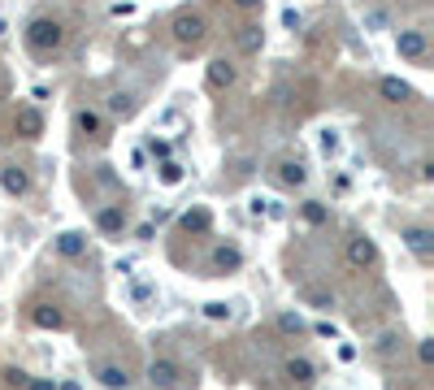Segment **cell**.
Listing matches in <instances>:
<instances>
[{
    "label": "cell",
    "instance_id": "1",
    "mask_svg": "<svg viewBox=\"0 0 434 390\" xmlns=\"http://www.w3.org/2000/svg\"><path fill=\"white\" fill-rule=\"evenodd\" d=\"M61 44H66V26L57 18H30L26 22V48L35 57H53L61 53Z\"/></svg>",
    "mask_w": 434,
    "mask_h": 390
},
{
    "label": "cell",
    "instance_id": "2",
    "mask_svg": "<svg viewBox=\"0 0 434 390\" xmlns=\"http://www.w3.org/2000/svg\"><path fill=\"white\" fill-rule=\"evenodd\" d=\"M170 30H174V39H179L183 48H200V44L208 39V22L200 18L196 9H183V13H174Z\"/></svg>",
    "mask_w": 434,
    "mask_h": 390
},
{
    "label": "cell",
    "instance_id": "3",
    "mask_svg": "<svg viewBox=\"0 0 434 390\" xmlns=\"http://www.w3.org/2000/svg\"><path fill=\"white\" fill-rule=\"evenodd\" d=\"M179 378H183V369L174 364L170 355H161V360H152V364H148V382H152L156 390H183V382H179Z\"/></svg>",
    "mask_w": 434,
    "mask_h": 390
},
{
    "label": "cell",
    "instance_id": "4",
    "mask_svg": "<svg viewBox=\"0 0 434 390\" xmlns=\"http://www.w3.org/2000/svg\"><path fill=\"white\" fill-rule=\"evenodd\" d=\"M282 378H287V386H291V390H309L317 382V364L304 360V355H291V360L282 364Z\"/></svg>",
    "mask_w": 434,
    "mask_h": 390
},
{
    "label": "cell",
    "instance_id": "5",
    "mask_svg": "<svg viewBox=\"0 0 434 390\" xmlns=\"http://www.w3.org/2000/svg\"><path fill=\"white\" fill-rule=\"evenodd\" d=\"M343 256H347V265H352V269H369V265H378V243H374V239H365V234H356V239H347Z\"/></svg>",
    "mask_w": 434,
    "mask_h": 390
},
{
    "label": "cell",
    "instance_id": "6",
    "mask_svg": "<svg viewBox=\"0 0 434 390\" xmlns=\"http://www.w3.org/2000/svg\"><path fill=\"white\" fill-rule=\"evenodd\" d=\"M235 78H239L235 61L217 57V61H208V70H204V87H208V91H226V87H235Z\"/></svg>",
    "mask_w": 434,
    "mask_h": 390
},
{
    "label": "cell",
    "instance_id": "7",
    "mask_svg": "<svg viewBox=\"0 0 434 390\" xmlns=\"http://www.w3.org/2000/svg\"><path fill=\"white\" fill-rule=\"evenodd\" d=\"M13 130H18V139H39L44 135V113L35 104H22L13 113Z\"/></svg>",
    "mask_w": 434,
    "mask_h": 390
},
{
    "label": "cell",
    "instance_id": "8",
    "mask_svg": "<svg viewBox=\"0 0 434 390\" xmlns=\"http://www.w3.org/2000/svg\"><path fill=\"white\" fill-rule=\"evenodd\" d=\"M426 35H422V30H399V35H395V53L399 57H408V61H422L426 57Z\"/></svg>",
    "mask_w": 434,
    "mask_h": 390
},
{
    "label": "cell",
    "instance_id": "9",
    "mask_svg": "<svg viewBox=\"0 0 434 390\" xmlns=\"http://www.w3.org/2000/svg\"><path fill=\"white\" fill-rule=\"evenodd\" d=\"M96 230H100V234H122L126 230V208L122 204L100 208V213H96Z\"/></svg>",
    "mask_w": 434,
    "mask_h": 390
},
{
    "label": "cell",
    "instance_id": "10",
    "mask_svg": "<svg viewBox=\"0 0 434 390\" xmlns=\"http://www.w3.org/2000/svg\"><path fill=\"white\" fill-rule=\"evenodd\" d=\"M30 321H35L39 330H61V325H66V313H61L57 304H35L30 308Z\"/></svg>",
    "mask_w": 434,
    "mask_h": 390
},
{
    "label": "cell",
    "instance_id": "11",
    "mask_svg": "<svg viewBox=\"0 0 434 390\" xmlns=\"http://www.w3.org/2000/svg\"><path fill=\"white\" fill-rule=\"evenodd\" d=\"M0 187H5L9 195H26L30 191V174L22 165H5V169H0Z\"/></svg>",
    "mask_w": 434,
    "mask_h": 390
},
{
    "label": "cell",
    "instance_id": "12",
    "mask_svg": "<svg viewBox=\"0 0 434 390\" xmlns=\"http://www.w3.org/2000/svg\"><path fill=\"white\" fill-rule=\"evenodd\" d=\"M96 382L109 386V390H126L131 386V373H126V364H100L96 369Z\"/></svg>",
    "mask_w": 434,
    "mask_h": 390
},
{
    "label": "cell",
    "instance_id": "13",
    "mask_svg": "<svg viewBox=\"0 0 434 390\" xmlns=\"http://www.w3.org/2000/svg\"><path fill=\"white\" fill-rule=\"evenodd\" d=\"M434 234L426 230V225H408L404 230V243H408V252H417L422 260H430V252H434V243H430Z\"/></svg>",
    "mask_w": 434,
    "mask_h": 390
},
{
    "label": "cell",
    "instance_id": "14",
    "mask_svg": "<svg viewBox=\"0 0 434 390\" xmlns=\"http://www.w3.org/2000/svg\"><path fill=\"white\" fill-rule=\"evenodd\" d=\"M378 95L387 104H404V100H413V87L399 83V78H378Z\"/></svg>",
    "mask_w": 434,
    "mask_h": 390
},
{
    "label": "cell",
    "instance_id": "15",
    "mask_svg": "<svg viewBox=\"0 0 434 390\" xmlns=\"http://www.w3.org/2000/svg\"><path fill=\"white\" fill-rule=\"evenodd\" d=\"M179 225L187 234H208V230H213V213H208V208H187Z\"/></svg>",
    "mask_w": 434,
    "mask_h": 390
},
{
    "label": "cell",
    "instance_id": "16",
    "mask_svg": "<svg viewBox=\"0 0 434 390\" xmlns=\"http://www.w3.org/2000/svg\"><path fill=\"white\" fill-rule=\"evenodd\" d=\"M274 178H278V183H282V187H304V178H309V169H304V165H300V160H291V156H287V160H278V169H274Z\"/></svg>",
    "mask_w": 434,
    "mask_h": 390
},
{
    "label": "cell",
    "instance_id": "17",
    "mask_svg": "<svg viewBox=\"0 0 434 390\" xmlns=\"http://www.w3.org/2000/svg\"><path fill=\"white\" fill-rule=\"evenodd\" d=\"M261 44H265V30L248 22V26H239V35H235V48L239 53H261Z\"/></svg>",
    "mask_w": 434,
    "mask_h": 390
},
{
    "label": "cell",
    "instance_id": "18",
    "mask_svg": "<svg viewBox=\"0 0 434 390\" xmlns=\"http://www.w3.org/2000/svg\"><path fill=\"white\" fill-rule=\"evenodd\" d=\"M74 126L83 130V135H91V139H105V118L96 109H78L74 113Z\"/></svg>",
    "mask_w": 434,
    "mask_h": 390
},
{
    "label": "cell",
    "instance_id": "19",
    "mask_svg": "<svg viewBox=\"0 0 434 390\" xmlns=\"http://www.w3.org/2000/svg\"><path fill=\"white\" fill-rule=\"evenodd\" d=\"M239 265H244V252H239V248H230V243H226V248H213V269L230 273V269H239Z\"/></svg>",
    "mask_w": 434,
    "mask_h": 390
},
{
    "label": "cell",
    "instance_id": "20",
    "mask_svg": "<svg viewBox=\"0 0 434 390\" xmlns=\"http://www.w3.org/2000/svg\"><path fill=\"white\" fill-rule=\"evenodd\" d=\"M57 252L61 256H83L87 252V239L78 234V230H66V234H57Z\"/></svg>",
    "mask_w": 434,
    "mask_h": 390
},
{
    "label": "cell",
    "instance_id": "21",
    "mask_svg": "<svg viewBox=\"0 0 434 390\" xmlns=\"http://www.w3.org/2000/svg\"><path fill=\"white\" fill-rule=\"evenodd\" d=\"M304 221H313V225H326V221H330V213H326V204H317V200H309V204H304Z\"/></svg>",
    "mask_w": 434,
    "mask_h": 390
},
{
    "label": "cell",
    "instance_id": "22",
    "mask_svg": "<svg viewBox=\"0 0 434 390\" xmlns=\"http://www.w3.org/2000/svg\"><path fill=\"white\" fill-rule=\"evenodd\" d=\"M161 183H165V187L183 183V165H179V160H165V165H161Z\"/></svg>",
    "mask_w": 434,
    "mask_h": 390
},
{
    "label": "cell",
    "instance_id": "23",
    "mask_svg": "<svg viewBox=\"0 0 434 390\" xmlns=\"http://www.w3.org/2000/svg\"><path fill=\"white\" fill-rule=\"evenodd\" d=\"M26 382H30V378H26L22 369H5V386H9V390H26Z\"/></svg>",
    "mask_w": 434,
    "mask_h": 390
},
{
    "label": "cell",
    "instance_id": "24",
    "mask_svg": "<svg viewBox=\"0 0 434 390\" xmlns=\"http://www.w3.org/2000/svg\"><path fill=\"white\" fill-rule=\"evenodd\" d=\"M278 330H282V334H300V330H304V321L291 317V313H282V317H278Z\"/></svg>",
    "mask_w": 434,
    "mask_h": 390
},
{
    "label": "cell",
    "instance_id": "25",
    "mask_svg": "<svg viewBox=\"0 0 434 390\" xmlns=\"http://www.w3.org/2000/svg\"><path fill=\"white\" fill-rule=\"evenodd\" d=\"M109 109H114V113H131V95L114 91V95H109Z\"/></svg>",
    "mask_w": 434,
    "mask_h": 390
},
{
    "label": "cell",
    "instance_id": "26",
    "mask_svg": "<svg viewBox=\"0 0 434 390\" xmlns=\"http://www.w3.org/2000/svg\"><path fill=\"white\" fill-rule=\"evenodd\" d=\"M204 313L213 317V321H221V317H230V308L226 304H204Z\"/></svg>",
    "mask_w": 434,
    "mask_h": 390
},
{
    "label": "cell",
    "instance_id": "27",
    "mask_svg": "<svg viewBox=\"0 0 434 390\" xmlns=\"http://www.w3.org/2000/svg\"><path fill=\"white\" fill-rule=\"evenodd\" d=\"M26 390H57V386L48 382V378H30V382H26Z\"/></svg>",
    "mask_w": 434,
    "mask_h": 390
},
{
    "label": "cell",
    "instance_id": "28",
    "mask_svg": "<svg viewBox=\"0 0 434 390\" xmlns=\"http://www.w3.org/2000/svg\"><path fill=\"white\" fill-rule=\"evenodd\" d=\"M282 22L291 26V30H300V13H296V9H287V13H282Z\"/></svg>",
    "mask_w": 434,
    "mask_h": 390
},
{
    "label": "cell",
    "instance_id": "29",
    "mask_svg": "<svg viewBox=\"0 0 434 390\" xmlns=\"http://www.w3.org/2000/svg\"><path fill=\"white\" fill-rule=\"evenodd\" d=\"M417 355H422V364H430V360H434V347H430V343H422V347H417Z\"/></svg>",
    "mask_w": 434,
    "mask_h": 390
},
{
    "label": "cell",
    "instance_id": "30",
    "mask_svg": "<svg viewBox=\"0 0 434 390\" xmlns=\"http://www.w3.org/2000/svg\"><path fill=\"white\" fill-rule=\"evenodd\" d=\"M239 9H261V0H235Z\"/></svg>",
    "mask_w": 434,
    "mask_h": 390
}]
</instances>
